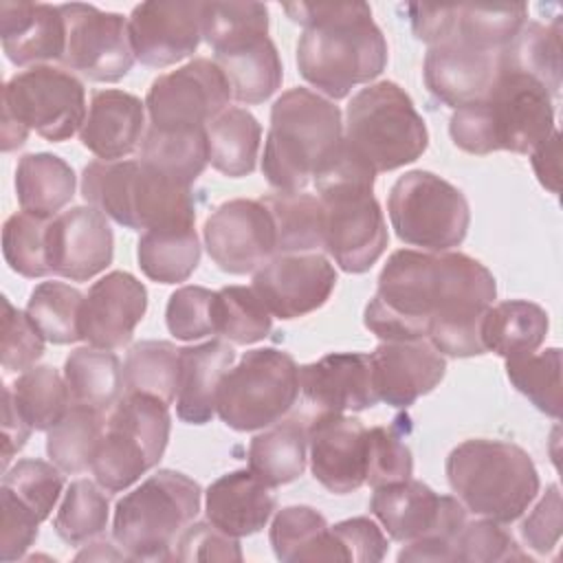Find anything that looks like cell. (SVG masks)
Wrapping results in <instances>:
<instances>
[{
  "instance_id": "cell-58",
  "label": "cell",
  "mask_w": 563,
  "mask_h": 563,
  "mask_svg": "<svg viewBox=\"0 0 563 563\" xmlns=\"http://www.w3.org/2000/svg\"><path fill=\"white\" fill-rule=\"evenodd\" d=\"M2 537H0V559L15 561L37 539V526L42 523L33 510L18 501L11 493L2 490Z\"/></svg>"
},
{
  "instance_id": "cell-15",
  "label": "cell",
  "mask_w": 563,
  "mask_h": 563,
  "mask_svg": "<svg viewBox=\"0 0 563 563\" xmlns=\"http://www.w3.org/2000/svg\"><path fill=\"white\" fill-rule=\"evenodd\" d=\"M66 22V48L62 64L90 81H119L132 64L128 18L114 11H101L95 4H59Z\"/></svg>"
},
{
  "instance_id": "cell-45",
  "label": "cell",
  "mask_w": 563,
  "mask_h": 563,
  "mask_svg": "<svg viewBox=\"0 0 563 563\" xmlns=\"http://www.w3.org/2000/svg\"><path fill=\"white\" fill-rule=\"evenodd\" d=\"M84 295L64 282H42L31 290L26 314L40 334L55 345H68L81 341Z\"/></svg>"
},
{
  "instance_id": "cell-34",
  "label": "cell",
  "mask_w": 563,
  "mask_h": 563,
  "mask_svg": "<svg viewBox=\"0 0 563 563\" xmlns=\"http://www.w3.org/2000/svg\"><path fill=\"white\" fill-rule=\"evenodd\" d=\"M308 427L297 420L271 424L249 444V471L275 488L301 477L308 460Z\"/></svg>"
},
{
  "instance_id": "cell-52",
  "label": "cell",
  "mask_w": 563,
  "mask_h": 563,
  "mask_svg": "<svg viewBox=\"0 0 563 563\" xmlns=\"http://www.w3.org/2000/svg\"><path fill=\"white\" fill-rule=\"evenodd\" d=\"M455 561L471 563H501V561H530V556L517 545L510 532H506L497 521L477 519L464 523L453 539Z\"/></svg>"
},
{
  "instance_id": "cell-28",
  "label": "cell",
  "mask_w": 563,
  "mask_h": 563,
  "mask_svg": "<svg viewBox=\"0 0 563 563\" xmlns=\"http://www.w3.org/2000/svg\"><path fill=\"white\" fill-rule=\"evenodd\" d=\"M0 37L9 62L29 66L62 59L66 48V22L59 4L2 2Z\"/></svg>"
},
{
  "instance_id": "cell-50",
  "label": "cell",
  "mask_w": 563,
  "mask_h": 563,
  "mask_svg": "<svg viewBox=\"0 0 563 563\" xmlns=\"http://www.w3.org/2000/svg\"><path fill=\"white\" fill-rule=\"evenodd\" d=\"M253 35H268V9L262 2H205L202 37L216 51Z\"/></svg>"
},
{
  "instance_id": "cell-9",
  "label": "cell",
  "mask_w": 563,
  "mask_h": 563,
  "mask_svg": "<svg viewBox=\"0 0 563 563\" xmlns=\"http://www.w3.org/2000/svg\"><path fill=\"white\" fill-rule=\"evenodd\" d=\"M200 486L180 471L161 468L114 508L112 537L136 561L169 559L180 532L200 510Z\"/></svg>"
},
{
  "instance_id": "cell-26",
  "label": "cell",
  "mask_w": 563,
  "mask_h": 563,
  "mask_svg": "<svg viewBox=\"0 0 563 563\" xmlns=\"http://www.w3.org/2000/svg\"><path fill=\"white\" fill-rule=\"evenodd\" d=\"M499 70V51H482L460 42L429 46L424 84L429 92L453 110L486 97Z\"/></svg>"
},
{
  "instance_id": "cell-54",
  "label": "cell",
  "mask_w": 563,
  "mask_h": 563,
  "mask_svg": "<svg viewBox=\"0 0 563 563\" xmlns=\"http://www.w3.org/2000/svg\"><path fill=\"white\" fill-rule=\"evenodd\" d=\"M2 369L24 372L42 358L46 339L33 325L29 314L18 310L7 297H2Z\"/></svg>"
},
{
  "instance_id": "cell-35",
  "label": "cell",
  "mask_w": 563,
  "mask_h": 563,
  "mask_svg": "<svg viewBox=\"0 0 563 563\" xmlns=\"http://www.w3.org/2000/svg\"><path fill=\"white\" fill-rule=\"evenodd\" d=\"M499 68L528 75L556 97L561 90V20L550 24L526 20L499 51Z\"/></svg>"
},
{
  "instance_id": "cell-23",
  "label": "cell",
  "mask_w": 563,
  "mask_h": 563,
  "mask_svg": "<svg viewBox=\"0 0 563 563\" xmlns=\"http://www.w3.org/2000/svg\"><path fill=\"white\" fill-rule=\"evenodd\" d=\"M147 310V288L125 271H112L84 295L81 339L99 350H119L130 343Z\"/></svg>"
},
{
  "instance_id": "cell-53",
  "label": "cell",
  "mask_w": 563,
  "mask_h": 563,
  "mask_svg": "<svg viewBox=\"0 0 563 563\" xmlns=\"http://www.w3.org/2000/svg\"><path fill=\"white\" fill-rule=\"evenodd\" d=\"M213 290L202 286H183L169 295L165 308L167 330L180 341L216 334L213 330Z\"/></svg>"
},
{
  "instance_id": "cell-48",
  "label": "cell",
  "mask_w": 563,
  "mask_h": 563,
  "mask_svg": "<svg viewBox=\"0 0 563 563\" xmlns=\"http://www.w3.org/2000/svg\"><path fill=\"white\" fill-rule=\"evenodd\" d=\"M53 528L70 545H81L108 528V497L90 479H75L64 493Z\"/></svg>"
},
{
  "instance_id": "cell-4",
  "label": "cell",
  "mask_w": 563,
  "mask_h": 563,
  "mask_svg": "<svg viewBox=\"0 0 563 563\" xmlns=\"http://www.w3.org/2000/svg\"><path fill=\"white\" fill-rule=\"evenodd\" d=\"M554 132L552 95L532 77L497 70L484 99L453 110L449 134L468 154H530Z\"/></svg>"
},
{
  "instance_id": "cell-41",
  "label": "cell",
  "mask_w": 563,
  "mask_h": 563,
  "mask_svg": "<svg viewBox=\"0 0 563 563\" xmlns=\"http://www.w3.org/2000/svg\"><path fill=\"white\" fill-rule=\"evenodd\" d=\"M136 260L143 275L152 282H185L200 262L196 224L143 231L136 244Z\"/></svg>"
},
{
  "instance_id": "cell-30",
  "label": "cell",
  "mask_w": 563,
  "mask_h": 563,
  "mask_svg": "<svg viewBox=\"0 0 563 563\" xmlns=\"http://www.w3.org/2000/svg\"><path fill=\"white\" fill-rule=\"evenodd\" d=\"M233 361V347L218 339L178 350L176 413L183 422L207 424L213 418L220 380Z\"/></svg>"
},
{
  "instance_id": "cell-59",
  "label": "cell",
  "mask_w": 563,
  "mask_h": 563,
  "mask_svg": "<svg viewBox=\"0 0 563 563\" xmlns=\"http://www.w3.org/2000/svg\"><path fill=\"white\" fill-rule=\"evenodd\" d=\"M561 493L556 484H550L539 504L528 512L521 523V537L539 554H548L561 539Z\"/></svg>"
},
{
  "instance_id": "cell-24",
  "label": "cell",
  "mask_w": 563,
  "mask_h": 563,
  "mask_svg": "<svg viewBox=\"0 0 563 563\" xmlns=\"http://www.w3.org/2000/svg\"><path fill=\"white\" fill-rule=\"evenodd\" d=\"M299 391L317 413L363 411L378 402L372 356L363 352H332L299 367Z\"/></svg>"
},
{
  "instance_id": "cell-1",
  "label": "cell",
  "mask_w": 563,
  "mask_h": 563,
  "mask_svg": "<svg viewBox=\"0 0 563 563\" xmlns=\"http://www.w3.org/2000/svg\"><path fill=\"white\" fill-rule=\"evenodd\" d=\"M497 297L493 273L466 253L394 251L365 306V328L383 341L427 339L442 356L484 354L482 319Z\"/></svg>"
},
{
  "instance_id": "cell-8",
  "label": "cell",
  "mask_w": 563,
  "mask_h": 563,
  "mask_svg": "<svg viewBox=\"0 0 563 563\" xmlns=\"http://www.w3.org/2000/svg\"><path fill=\"white\" fill-rule=\"evenodd\" d=\"M343 141L356 158L380 174L420 158L429 145V132L398 84L376 81L350 99Z\"/></svg>"
},
{
  "instance_id": "cell-62",
  "label": "cell",
  "mask_w": 563,
  "mask_h": 563,
  "mask_svg": "<svg viewBox=\"0 0 563 563\" xmlns=\"http://www.w3.org/2000/svg\"><path fill=\"white\" fill-rule=\"evenodd\" d=\"M81 559H130L123 550H114V545L112 543H108V541H95V543H90V548H86L84 552H79L77 554V561H81Z\"/></svg>"
},
{
  "instance_id": "cell-56",
  "label": "cell",
  "mask_w": 563,
  "mask_h": 563,
  "mask_svg": "<svg viewBox=\"0 0 563 563\" xmlns=\"http://www.w3.org/2000/svg\"><path fill=\"white\" fill-rule=\"evenodd\" d=\"M172 561H242L238 537L216 528L211 521L189 523L176 539Z\"/></svg>"
},
{
  "instance_id": "cell-22",
  "label": "cell",
  "mask_w": 563,
  "mask_h": 563,
  "mask_svg": "<svg viewBox=\"0 0 563 563\" xmlns=\"http://www.w3.org/2000/svg\"><path fill=\"white\" fill-rule=\"evenodd\" d=\"M97 207H73L51 218L48 266L70 282H86L112 264V229Z\"/></svg>"
},
{
  "instance_id": "cell-31",
  "label": "cell",
  "mask_w": 563,
  "mask_h": 563,
  "mask_svg": "<svg viewBox=\"0 0 563 563\" xmlns=\"http://www.w3.org/2000/svg\"><path fill=\"white\" fill-rule=\"evenodd\" d=\"M213 62L231 88V99L240 103H262L282 86V59L268 35H253L224 46L213 53Z\"/></svg>"
},
{
  "instance_id": "cell-3",
  "label": "cell",
  "mask_w": 563,
  "mask_h": 563,
  "mask_svg": "<svg viewBox=\"0 0 563 563\" xmlns=\"http://www.w3.org/2000/svg\"><path fill=\"white\" fill-rule=\"evenodd\" d=\"M343 150V119L334 101L290 88L271 108L262 174L277 191H303Z\"/></svg>"
},
{
  "instance_id": "cell-38",
  "label": "cell",
  "mask_w": 563,
  "mask_h": 563,
  "mask_svg": "<svg viewBox=\"0 0 563 563\" xmlns=\"http://www.w3.org/2000/svg\"><path fill=\"white\" fill-rule=\"evenodd\" d=\"M139 161L165 178L191 187L209 163L207 130H145Z\"/></svg>"
},
{
  "instance_id": "cell-39",
  "label": "cell",
  "mask_w": 563,
  "mask_h": 563,
  "mask_svg": "<svg viewBox=\"0 0 563 563\" xmlns=\"http://www.w3.org/2000/svg\"><path fill=\"white\" fill-rule=\"evenodd\" d=\"M260 141V121L246 108L231 106L207 125L209 163L224 176H249L257 163Z\"/></svg>"
},
{
  "instance_id": "cell-61",
  "label": "cell",
  "mask_w": 563,
  "mask_h": 563,
  "mask_svg": "<svg viewBox=\"0 0 563 563\" xmlns=\"http://www.w3.org/2000/svg\"><path fill=\"white\" fill-rule=\"evenodd\" d=\"M559 156H561V134L556 130L530 152V163L539 183L552 194L559 191V176H561Z\"/></svg>"
},
{
  "instance_id": "cell-13",
  "label": "cell",
  "mask_w": 563,
  "mask_h": 563,
  "mask_svg": "<svg viewBox=\"0 0 563 563\" xmlns=\"http://www.w3.org/2000/svg\"><path fill=\"white\" fill-rule=\"evenodd\" d=\"M387 213L396 235L429 253L460 246L471 224L466 196L433 172L411 169L389 189Z\"/></svg>"
},
{
  "instance_id": "cell-18",
  "label": "cell",
  "mask_w": 563,
  "mask_h": 563,
  "mask_svg": "<svg viewBox=\"0 0 563 563\" xmlns=\"http://www.w3.org/2000/svg\"><path fill=\"white\" fill-rule=\"evenodd\" d=\"M209 257L220 271L244 275L275 255L273 216L262 200L235 198L211 211L202 229Z\"/></svg>"
},
{
  "instance_id": "cell-60",
  "label": "cell",
  "mask_w": 563,
  "mask_h": 563,
  "mask_svg": "<svg viewBox=\"0 0 563 563\" xmlns=\"http://www.w3.org/2000/svg\"><path fill=\"white\" fill-rule=\"evenodd\" d=\"M33 429L24 422V418L20 416L9 387L4 385V400H2V471L9 468V462L13 460V455L26 444L29 433Z\"/></svg>"
},
{
  "instance_id": "cell-5",
  "label": "cell",
  "mask_w": 563,
  "mask_h": 563,
  "mask_svg": "<svg viewBox=\"0 0 563 563\" xmlns=\"http://www.w3.org/2000/svg\"><path fill=\"white\" fill-rule=\"evenodd\" d=\"M376 172L345 141L341 154L312 178L323 205V249L352 275L369 271L387 249V224L374 198Z\"/></svg>"
},
{
  "instance_id": "cell-36",
  "label": "cell",
  "mask_w": 563,
  "mask_h": 563,
  "mask_svg": "<svg viewBox=\"0 0 563 563\" xmlns=\"http://www.w3.org/2000/svg\"><path fill=\"white\" fill-rule=\"evenodd\" d=\"M15 194L22 211L53 218L75 196V172L55 154H24L15 167Z\"/></svg>"
},
{
  "instance_id": "cell-25",
  "label": "cell",
  "mask_w": 563,
  "mask_h": 563,
  "mask_svg": "<svg viewBox=\"0 0 563 563\" xmlns=\"http://www.w3.org/2000/svg\"><path fill=\"white\" fill-rule=\"evenodd\" d=\"M369 356L376 396L389 407L413 405L446 374V358L427 339L383 341Z\"/></svg>"
},
{
  "instance_id": "cell-29",
  "label": "cell",
  "mask_w": 563,
  "mask_h": 563,
  "mask_svg": "<svg viewBox=\"0 0 563 563\" xmlns=\"http://www.w3.org/2000/svg\"><path fill=\"white\" fill-rule=\"evenodd\" d=\"M277 508V499L262 479L240 468L218 477L205 493L207 521L231 537L260 532Z\"/></svg>"
},
{
  "instance_id": "cell-40",
  "label": "cell",
  "mask_w": 563,
  "mask_h": 563,
  "mask_svg": "<svg viewBox=\"0 0 563 563\" xmlns=\"http://www.w3.org/2000/svg\"><path fill=\"white\" fill-rule=\"evenodd\" d=\"M273 216L275 255L323 249V205L306 191H277L260 198Z\"/></svg>"
},
{
  "instance_id": "cell-51",
  "label": "cell",
  "mask_w": 563,
  "mask_h": 563,
  "mask_svg": "<svg viewBox=\"0 0 563 563\" xmlns=\"http://www.w3.org/2000/svg\"><path fill=\"white\" fill-rule=\"evenodd\" d=\"M0 488L11 493L18 501L33 510L40 521H44L59 499L64 475L53 462L24 457L4 471Z\"/></svg>"
},
{
  "instance_id": "cell-32",
  "label": "cell",
  "mask_w": 563,
  "mask_h": 563,
  "mask_svg": "<svg viewBox=\"0 0 563 563\" xmlns=\"http://www.w3.org/2000/svg\"><path fill=\"white\" fill-rule=\"evenodd\" d=\"M548 312L526 299H508L490 306L482 319V343L486 352L501 358L532 354L545 341Z\"/></svg>"
},
{
  "instance_id": "cell-14",
  "label": "cell",
  "mask_w": 563,
  "mask_h": 563,
  "mask_svg": "<svg viewBox=\"0 0 563 563\" xmlns=\"http://www.w3.org/2000/svg\"><path fill=\"white\" fill-rule=\"evenodd\" d=\"M231 88L213 59H191L185 66L158 75L145 97L150 128L207 130L229 108Z\"/></svg>"
},
{
  "instance_id": "cell-55",
  "label": "cell",
  "mask_w": 563,
  "mask_h": 563,
  "mask_svg": "<svg viewBox=\"0 0 563 563\" xmlns=\"http://www.w3.org/2000/svg\"><path fill=\"white\" fill-rule=\"evenodd\" d=\"M413 460L409 446L387 427L367 429V477L372 488L409 479Z\"/></svg>"
},
{
  "instance_id": "cell-42",
  "label": "cell",
  "mask_w": 563,
  "mask_h": 563,
  "mask_svg": "<svg viewBox=\"0 0 563 563\" xmlns=\"http://www.w3.org/2000/svg\"><path fill=\"white\" fill-rule=\"evenodd\" d=\"M106 422L103 411L70 405L64 418L48 429L46 453L62 473H84L92 466Z\"/></svg>"
},
{
  "instance_id": "cell-12",
  "label": "cell",
  "mask_w": 563,
  "mask_h": 563,
  "mask_svg": "<svg viewBox=\"0 0 563 563\" xmlns=\"http://www.w3.org/2000/svg\"><path fill=\"white\" fill-rule=\"evenodd\" d=\"M299 396V365L288 352H244L218 387L216 413L233 431L266 429L290 411Z\"/></svg>"
},
{
  "instance_id": "cell-6",
  "label": "cell",
  "mask_w": 563,
  "mask_h": 563,
  "mask_svg": "<svg viewBox=\"0 0 563 563\" xmlns=\"http://www.w3.org/2000/svg\"><path fill=\"white\" fill-rule=\"evenodd\" d=\"M446 477L466 510L497 523L517 521L539 493L532 457L504 440H464L446 457Z\"/></svg>"
},
{
  "instance_id": "cell-46",
  "label": "cell",
  "mask_w": 563,
  "mask_h": 563,
  "mask_svg": "<svg viewBox=\"0 0 563 563\" xmlns=\"http://www.w3.org/2000/svg\"><path fill=\"white\" fill-rule=\"evenodd\" d=\"M273 314L246 286H224L213 295V330L238 345L257 343L268 336Z\"/></svg>"
},
{
  "instance_id": "cell-43",
  "label": "cell",
  "mask_w": 563,
  "mask_h": 563,
  "mask_svg": "<svg viewBox=\"0 0 563 563\" xmlns=\"http://www.w3.org/2000/svg\"><path fill=\"white\" fill-rule=\"evenodd\" d=\"M7 387L20 416L35 431H48L55 427L70 407L66 380L51 365H33L20 372V376Z\"/></svg>"
},
{
  "instance_id": "cell-20",
  "label": "cell",
  "mask_w": 563,
  "mask_h": 563,
  "mask_svg": "<svg viewBox=\"0 0 563 563\" xmlns=\"http://www.w3.org/2000/svg\"><path fill=\"white\" fill-rule=\"evenodd\" d=\"M202 4L183 0H150L128 18L134 57L152 68H165L189 57L202 37Z\"/></svg>"
},
{
  "instance_id": "cell-33",
  "label": "cell",
  "mask_w": 563,
  "mask_h": 563,
  "mask_svg": "<svg viewBox=\"0 0 563 563\" xmlns=\"http://www.w3.org/2000/svg\"><path fill=\"white\" fill-rule=\"evenodd\" d=\"M273 552L284 563L343 561V552L325 517L310 506L282 508L268 532Z\"/></svg>"
},
{
  "instance_id": "cell-2",
  "label": "cell",
  "mask_w": 563,
  "mask_h": 563,
  "mask_svg": "<svg viewBox=\"0 0 563 563\" xmlns=\"http://www.w3.org/2000/svg\"><path fill=\"white\" fill-rule=\"evenodd\" d=\"M288 18L303 26L297 42L301 77L328 95L343 99L358 84L376 79L387 66V42L365 2L284 4Z\"/></svg>"
},
{
  "instance_id": "cell-19",
  "label": "cell",
  "mask_w": 563,
  "mask_h": 563,
  "mask_svg": "<svg viewBox=\"0 0 563 563\" xmlns=\"http://www.w3.org/2000/svg\"><path fill=\"white\" fill-rule=\"evenodd\" d=\"M336 286V271L321 253L273 255L253 273V290L284 321L321 308Z\"/></svg>"
},
{
  "instance_id": "cell-49",
  "label": "cell",
  "mask_w": 563,
  "mask_h": 563,
  "mask_svg": "<svg viewBox=\"0 0 563 563\" xmlns=\"http://www.w3.org/2000/svg\"><path fill=\"white\" fill-rule=\"evenodd\" d=\"M506 374L539 411L561 418V350L548 347L506 358Z\"/></svg>"
},
{
  "instance_id": "cell-57",
  "label": "cell",
  "mask_w": 563,
  "mask_h": 563,
  "mask_svg": "<svg viewBox=\"0 0 563 563\" xmlns=\"http://www.w3.org/2000/svg\"><path fill=\"white\" fill-rule=\"evenodd\" d=\"M330 528L343 552V561L376 563V561H383L389 548L387 537L369 517H352Z\"/></svg>"
},
{
  "instance_id": "cell-37",
  "label": "cell",
  "mask_w": 563,
  "mask_h": 563,
  "mask_svg": "<svg viewBox=\"0 0 563 563\" xmlns=\"http://www.w3.org/2000/svg\"><path fill=\"white\" fill-rule=\"evenodd\" d=\"M64 380L70 405H84L97 411L112 409L123 389V367L112 350L77 347L64 361Z\"/></svg>"
},
{
  "instance_id": "cell-47",
  "label": "cell",
  "mask_w": 563,
  "mask_h": 563,
  "mask_svg": "<svg viewBox=\"0 0 563 563\" xmlns=\"http://www.w3.org/2000/svg\"><path fill=\"white\" fill-rule=\"evenodd\" d=\"M48 224L51 218L31 211H18L4 220L2 253L13 273L31 279L51 275Z\"/></svg>"
},
{
  "instance_id": "cell-27",
  "label": "cell",
  "mask_w": 563,
  "mask_h": 563,
  "mask_svg": "<svg viewBox=\"0 0 563 563\" xmlns=\"http://www.w3.org/2000/svg\"><path fill=\"white\" fill-rule=\"evenodd\" d=\"M145 136V101L125 90L106 88L90 97L79 130L81 145L99 161H123L139 150Z\"/></svg>"
},
{
  "instance_id": "cell-44",
  "label": "cell",
  "mask_w": 563,
  "mask_h": 563,
  "mask_svg": "<svg viewBox=\"0 0 563 563\" xmlns=\"http://www.w3.org/2000/svg\"><path fill=\"white\" fill-rule=\"evenodd\" d=\"M178 350L169 341H139L123 363V394H150L172 405L178 394Z\"/></svg>"
},
{
  "instance_id": "cell-16",
  "label": "cell",
  "mask_w": 563,
  "mask_h": 563,
  "mask_svg": "<svg viewBox=\"0 0 563 563\" xmlns=\"http://www.w3.org/2000/svg\"><path fill=\"white\" fill-rule=\"evenodd\" d=\"M369 510L400 543L427 537L453 543L466 523V508L457 497L438 495L413 477L374 488Z\"/></svg>"
},
{
  "instance_id": "cell-11",
  "label": "cell",
  "mask_w": 563,
  "mask_h": 563,
  "mask_svg": "<svg viewBox=\"0 0 563 563\" xmlns=\"http://www.w3.org/2000/svg\"><path fill=\"white\" fill-rule=\"evenodd\" d=\"M169 405L150 394H123L112 407L92 460L95 482L108 493L130 488L154 468L169 442Z\"/></svg>"
},
{
  "instance_id": "cell-10",
  "label": "cell",
  "mask_w": 563,
  "mask_h": 563,
  "mask_svg": "<svg viewBox=\"0 0 563 563\" xmlns=\"http://www.w3.org/2000/svg\"><path fill=\"white\" fill-rule=\"evenodd\" d=\"M84 84L68 70L37 64L15 73L2 88V150L26 143L31 130L59 143L86 121Z\"/></svg>"
},
{
  "instance_id": "cell-17",
  "label": "cell",
  "mask_w": 563,
  "mask_h": 563,
  "mask_svg": "<svg viewBox=\"0 0 563 563\" xmlns=\"http://www.w3.org/2000/svg\"><path fill=\"white\" fill-rule=\"evenodd\" d=\"M411 29L424 44L460 42L482 51H501L528 20V4H407Z\"/></svg>"
},
{
  "instance_id": "cell-21",
  "label": "cell",
  "mask_w": 563,
  "mask_h": 563,
  "mask_svg": "<svg viewBox=\"0 0 563 563\" xmlns=\"http://www.w3.org/2000/svg\"><path fill=\"white\" fill-rule=\"evenodd\" d=\"M310 471L334 495H345L367 477V429L347 413H317L308 424Z\"/></svg>"
},
{
  "instance_id": "cell-7",
  "label": "cell",
  "mask_w": 563,
  "mask_h": 563,
  "mask_svg": "<svg viewBox=\"0 0 563 563\" xmlns=\"http://www.w3.org/2000/svg\"><path fill=\"white\" fill-rule=\"evenodd\" d=\"M90 207L130 231L196 224L191 187H183L136 161H92L81 174Z\"/></svg>"
}]
</instances>
